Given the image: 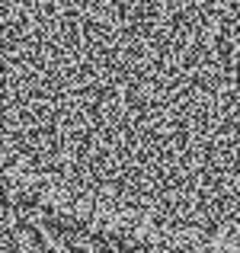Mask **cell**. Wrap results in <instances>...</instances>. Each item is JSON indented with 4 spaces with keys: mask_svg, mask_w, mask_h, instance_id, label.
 Masks as SVG:
<instances>
[{
    "mask_svg": "<svg viewBox=\"0 0 240 253\" xmlns=\"http://www.w3.org/2000/svg\"><path fill=\"white\" fill-rule=\"evenodd\" d=\"M3 253H224L144 231L55 192L19 170L3 173Z\"/></svg>",
    "mask_w": 240,
    "mask_h": 253,
    "instance_id": "1",
    "label": "cell"
}]
</instances>
